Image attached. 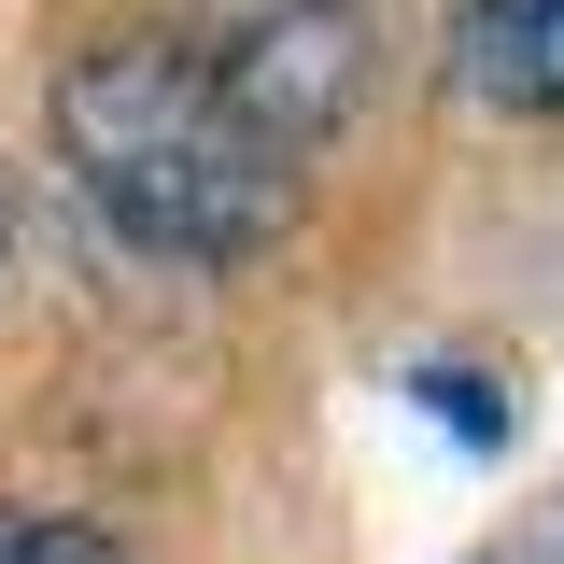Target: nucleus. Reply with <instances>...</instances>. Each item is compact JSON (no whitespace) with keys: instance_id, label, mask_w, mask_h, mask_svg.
<instances>
[{"instance_id":"obj_1","label":"nucleus","mask_w":564,"mask_h":564,"mask_svg":"<svg viewBox=\"0 0 564 564\" xmlns=\"http://www.w3.org/2000/svg\"><path fill=\"white\" fill-rule=\"evenodd\" d=\"M57 155L141 254H198V269L282 240V212H296V155L254 128L226 57L184 29H113L57 57Z\"/></svg>"},{"instance_id":"obj_2","label":"nucleus","mask_w":564,"mask_h":564,"mask_svg":"<svg viewBox=\"0 0 564 564\" xmlns=\"http://www.w3.org/2000/svg\"><path fill=\"white\" fill-rule=\"evenodd\" d=\"M212 57H226V85L254 99V128H269L296 170H311L325 128L367 99V29H352L339 0H254L240 29H212Z\"/></svg>"},{"instance_id":"obj_3","label":"nucleus","mask_w":564,"mask_h":564,"mask_svg":"<svg viewBox=\"0 0 564 564\" xmlns=\"http://www.w3.org/2000/svg\"><path fill=\"white\" fill-rule=\"evenodd\" d=\"M452 85L494 113H564V0H466L452 14Z\"/></svg>"},{"instance_id":"obj_4","label":"nucleus","mask_w":564,"mask_h":564,"mask_svg":"<svg viewBox=\"0 0 564 564\" xmlns=\"http://www.w3.org/2000/svg\"><path fill=\"white\" fill-rule=\"evenodd\" d=\"M0 564H128V551L70 508H0Z\"/></svg>"},{"instance_id":"obj_5","label":"nucleus","mask_w":564,"mask_h":564,"mask_svg":"<svg viewBox=\"0 0 564 564\" xmlns=\"http://www.w3.org/2000/svg\"><path fill=\"white\" fill-rule=\"evenodd\" d=\"M0 254H14V184H0Z\"/></svg>"}]
</instances>
